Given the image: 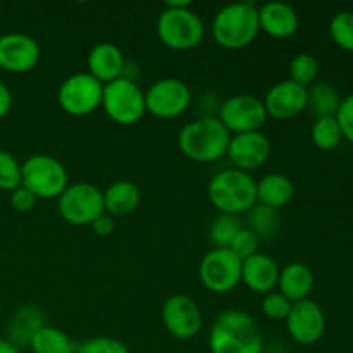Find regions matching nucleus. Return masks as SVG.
I'll list each match as a JSON object with an SVG mask.
<instances>
[{"label":"nucleus","instance_id":"obj_1","mask_svg":"<svg viewBox=\"0 0 353 353\" xmlns=\"http://www.w3.org/2000/svg\"><path fill=\"white\" fill-rule=\"evenodd\" d=\"M210 353H262L264 336L257 321L243 310H224L209 333Z\"/></svg>","mask_w":353,"mask_h":353},{"label":"nucleus","instance_id":"obj_2","mask_svg":"<svg viewBox=\"0 0 353 353\" xmlns=\"http://www.w3.org/2000/svg\"><path fill=\"white\" fill-rule=\"evenodd\" d=\"M231 133L216 116H202L181 128L178 147L193 162H216L226 157Z\"/></svg>","mask_w":353,"mask_h":353},{"label":"nucleus","instance_id":"obj_3","mask_svg":"<svg viewBox=\"0 0 353 353\" xmlns=\"http://www.w3.org/2000/svg\"><path fill=\"white\" fill-rule=\"evenodd\" d=\"M212 38L221 48L241 50L257 40L261 33L259 7L252 2H234L224 6L214 16Z\"/></svg>","mask_w":353,"mask_h":353},{"label":"nucleus","instance_id":"obj_4","mask_svg":"<svg viewBox=\"0 0 353 353\" xmlns=\"http://www.w3.org/2000/svg\"><path fill=\"white\" fill-rule=\"evenodd\" d=\"M207 193L214 209L240 217L257 203V181L250 172L224 169L210 179Z\"/></svg>","mask_w":353,"mask_h":353},{"label":"nucleus","instance_id":"obj_5","mask_svg":"<svg viewBox=\"0 0 353 353\" xmlns=\"http://www.w3.org/2000/svg\"><path fill=\"white\" fill-rule=\"evenodd\" d=\"M155 31L162 45L176 52L193 50L205 38V24L199 14L192 10V7L186 9L164 7L157 19Z\"/></svg>","mask_w":353,"mask_h":353},{"label":"nucleus","instance_id":"obj_6","mask_svg":"<svg viewBox=\"0 0 353 353\" xmlns=\"http://www.w3.org/2000/svg\"><path fill=\"white\" fill-rule=\"evenodd\" d=\"M21 186L38 200L59 199L69 186L68 169L52 155L34 154L21 164Z\"/></svg>","mask_w":353,"mask_h":353},{"label":"nucleus","instance_id":"obj_7","mask_svg":"<svg viewBox=\"0 0 353 353\" xmlns=\"http://www.w3.org/2000/svg\"><path fill=\"white\" fill-rule=\"evenodd\" d=\"M102 109L112 123L121 126H133L147 114L145 92L137 81L119 78L103 85Z\"/></svg>","mask_w":353,"mask_h":353},{"label":"nucleus","instance_id":"obj_8","mask_svg":"<svg viewBox=\"0 0 353 353\" xmlns=\"http://www.w3.org/2000/svg\"><path fill=\"white\" fill-rule=\"evenodd\" d=\"M57 210L62 221L71 226H92L105 212L103 192L92 183H72L57 199Z\"/></svg>","mask_w":353,"mask_h":353},{"label":"nucleus","instance_id":"obj_9","mask_svg":"<svg viewBox=\"0 0 353 353\" xmlns=\"http://www.w3.org/2000/svg\"><path fill=\"white\" fill-rule=\"evenodd\" d=\"M103 85L88 72H76L68 76L57 90L59 107L65 114L85 117L102 107Z\"/></svg>","mask_w":353,"mask_h":353},{"label":"nucleus","instance_id":"obj_10","mask_svg":"<svg viewBox=\"0 0 353 353\" xmlns=\"http://www.w3.org/2000/svg\"><path fill=\"white\" fill-rule=\"evenodd\" d=\"M241 262L230 248H212L200 261V283L217 295L233 292L241 283Z\"/></svg>","mask_w":353,"mask_h":353},{"label":"nucleus","instance_id":"obj_11","mask_svg":"<svg viewBox=\"0 0 353 353\" xmlns=\"http://www.w3.org/2000/svg\"><path fill=\"white\" fill-rule=\"evenodd\" d=\"M192 90L178 78H162L145 92L147 112L157 119H176L192 105Z\"/></svg>","mask_w":353,"mask_h":353},{"label":"nucleus","instance_id":"obj_12","mask_svg":"<svg viewBox=\"0 0 353 353\" xmlns=\"http://www.w3.org/2000/svg\"><path fill=\"white\" fill-rule=\"evenodd\" d=\"M217 119L233 134L261 131L269 119L264 102L259 97L240 93L224 100L217 110Z\"/></svg>","mask_w":353,"mask_h":353},{"label":"nucleus","instance_id":"obj_13","mask_svg":"<svg viewBox=\"0 0 353 353\" xmlns=\"http://www.w3.org/2000/svg\"><path fill=\"white\" fill-rule=\"evenodd\" d=\"M161 317L165 331L176 340H192L202 331V310L188 295L169 296L162 305Z\"/></svg>","mask_w":353,"mask_h":353},{"label":"nucleus","instance_id":"obj_14","mask_svg":"<svg viewBox=\"0 0 353 353\" xmlns=\"http://www.w3.org/2000/svg\"><path fill=\"white\" fill-rule=\"evenodd\" d=\"M40 45L24 33H6L0 37V69L10 74H26L40 62Z\"/></svg>","mask_w":353,"mask_h":353},{"label":"nucleus","instance_id":"obj_15","mask_svg":"<svg viewBox=\"0 0 353 353\" xmlns=\"http://www.w3.org/2000/svg\"><path fill=\"white\" fill-rule=\"evenodd\" d=\"M272 145L262 131L233 134L228 147L226 157L234 169L243 172L262 168L271 157Z\"/></svg>","mask_w":353,"mask_h":353},{"label":"nucleus","instance_id":"obj_16","mask_svg":"<svg viewBox=\"0 0 353 353\" xmlns=\"http://www.w3.org/2000/svg\"><path fill=\"white\" fill-rule=\"evenodd\" d=\"M285 323L293 341L303 347L317 343L326 331V317L323 309L309 299L293 303Z\"/></svg>","mask_w":353,"mask_h":353},{"label":"nucleus","instance_id":"obj_17","mask_svg":"<svg viewBox=\"0 0 353 353\" xmlns=\"http://www.w3.org/2000/svg\"><path fill=\"white\" fill-rule=\"evenodd\" d=\"M264 107L268 117L278 121L293 119L307 110L309 103V88L296 85V83L285 79L268 90L264 97Z\"/></svg>","mask_w":353,"mask_h":353},{"label":"nucleus","instance_id":"obj_18","mask_svg":"<svg viewBox=\"0 0 353 353\" xmlns=\"http://www.w3.org/2000/svg\"><path fill=\"white\" fill-rule=\"evenodd\" d=\"M279 265L271 255L257 252L241 262V283L250 292L268 295L278 288Z\"/></svg>","mask_w":353,"mask_h":353},{"label":"nucleus","instance_id":"obj_19","mask_svg":"<svg viewBox=\"0 0 353 353\" xmlns=\"http://www.w3.org/2000/svg\"><path fill=\"white\" fill-rule=\"evenodd\" d=\"M86 68H88L86 71L88 74H92L102 85H107V83L123 78L126 59H124L123 50L116 43L100 41L90 50L88 57H86Z\"/></svg>","mask_w":353,"mask_h":353},{"label":"nucleus","instance_id":"obj_20","mask_svg":"<svg viewBox=\"0 0 353 353\" xmlns=\"http://www.w3.org/2000/svg\"><path fill=\"white\" fill-rule=\"evenodd\" d=\"M259 24L268 37L286 40L299 31L300 17L290 3L268 2L259 7Z\"/></svg>","mask_w":353,"mask_h":353},{"label":"nucleus","instance_id":"obj_21","mask_svg":"<svg viewBox=\"0 0 353 353\" xmlns=\"http://www.w3.org/2000/svg\"><path fill=\"white\" fill-rule=\"evenodd\" d=\"M314 272L302 262H292L279 271L278 292L285 295L292 303L309 299L314 290Z\"/></svg>","mask_w":353,"mask_h":353},{"label":"nucleus","instance_id":"obj_22","mask_svg":"<svg viewBox=\"0 0 353 353\" xmlns=\"http://www.w3.org/2000/svg\"><path fill=\"white\" fill-rule=\"evenodd\" d=\"M141 200L140 188L133 181L119 179L103 190V210L110 217H124L138 209Z\"/></svg>","mask_w":353,"mask_h":353},{"label":"nucleus","instance_id":"obj_23","mask_svg":"<svg viewBox=\"0 0 353 353\" xmlns=\"http://www.w3.org/2000/svg\"><path fill=\"white\" fill-rule=\"evenodd\" d=\"M45 326V314L40 307L37 305H23L14 312L12 319H10L9 327H7V340L14 345L16 348L28 347L31 338L34 336L40 327Z\"/></svg>","mask_w":353,"mask_h":353},{"label":"nucleus","instance_id":"obj_24","mask_svg":"<svg viewBox=\"0 0 353 353\" xmlns=\"http://www.w3.org/2000/svg\"><path fill=\"white\" fill-rule=\"evenodd\" d=\"M295 195L292 179L281 172H271L257 181V203L279 210L288 205Z\"/></svg>","mask_w":353,"mask_h":353},{"label":"nucleus","instance_id":"obj_25","mask_svg":"<svg viewBox=\"0 0 353 353\" xmlns=\"http://www.w3.org/2000/svg\"><path fill=\"white\" fill-rule=\"evenodd\" d=\"M30 350L33 353H76L78 343L72 340L65 331L59 330L55 326L45 324L43 327L34 333L30 341Z\"/></svg>","mask_w":353,"mask_h":353},{"label":"nucleus","instance_id":"obj_26","mask_svg":"<svg viewBox=\"0 0 353 353\" xmlns=\"http://www.w3.org/2000/svg\"><path fill=\"white\" fill-rule=\"evenodd\" d=\"M340 95L336 90L327 83H314L309 88V103L307 109L316 116V119L321 117H334L338 109H340Z\"/></svg>","mask_w":353,"mask_h":353},{"label":"nucleus","instance_id":"obj_27","mask_svg":"<svg viewBox=\"0 0 353 353\" xmlns=\"http://www.w3.org/2000/svg\"><path fill=\"white\" fill-rule=\"evenodd\" d=\"M248 230L254 231L259 240H272L279 233V210L271 209V207L255 203L248 210Z\"/></svg>","mask_w":353,"mask_h":353},{"label":"nucleus","instance_id":"obj_28","mask_svg":"<svg viewBox=\"0 0 353 353\" xmlns=\"http://www.w3.org/2000/svg\"><path fill=\"white\" fill-rule=\"evenodd\" d=\"M310 138H312V143L319 150L330 152L334 150L341 143L343 133H341L340 124H338L334 117H321V119H316V123L312 124Z\"/></svg>","mask_w":353,"mask_h":353},{"label":"nucleus","instance_id":"obj_29","mask_svg":"<svg viewBox=\"0 0 353 353\" xmlns=\"http://www.w3.org/2000/svg\"><path fill=\"white\" fill-rule=\"evenodd\" d=\"M243 223L238 216L230 214H221L219 217L212 221L209 230L210 241L216 248H230L236 234L243 230Z\"/></svg>","mask_w":353,"mask_h":353},{"label":"nucleus","instance_id":"obj_30","mask_svg":"<svg viewBox=\"0 0 353 353\" xmlns=\"http://www.w3.org/2000/svg\"><path fill=\"white\" fill-rule=\"evenodd\" d=\"M319 74V62L310 54H299L290 62V81L309 88L316 83Z\"/></svg>","mask_w":353,"mask_h":353},{"label":"nucleus","instance_id":"obj_31","mask_svg":"<svg viewBox=\"0 0 353 353\" xmlns=\"http://www.w3.org/2000/svg\"><path fill=\"white\" fill-rule=\"evenodd\" d=\"M330 34L334 43L347 52H353V12H338L330 23Z\"/></svg>","mask_w":353,"mask_h":353},{"label":"nucleus","instance_id":"obj_32","mask_svg":"<svg viewBox=\"0 0 353 353\" xmlns=\"http://www.w3.org/2000/svg\"><path fill=\"white\" fill-rule=\"evenodd\" d=\"M21 186V164L10 152L0 150V190L12 192Z\"/></svg>","mask_w":353,"mask_h":353},{"label":"nucleus","instance_id":"obj_33","mask_svg":"<svg viewBox=\"0 0 353 353\" xmlns=\"http://www.w3.org/2000/svg\"><path fill=\"white\" fill-rule=\"evenodd\" d=\"M292 305L293 303L285 295H281L279 292H271L264 295V300H262V314L269 321L281 323V321H286Z\"/></svg>","mask_w":353,"mask_h":353},{"label":"nucleus","instance_id":"obj_34","mask_svg":"<svg viewBox=\"0 0 353 353\" xmlns=\"http://www.w3.org/2000/svg\"><path fill=\"white\" fill-rule=\"evenodd\" d=\"M76 353H130V348L112 336H95L78 345Z\"/></svg>","mask_w":353,"mask_h":353},{"label":"nucleus","instance_id":"obj_35","mask_svg":"<svg viewBox=\"0 0 353 353\" xmlns=\"http://www.w3.org/2000/svg\"><path fill=\"white\" fill-rule=\"evenodd\" d=\"M259 243H261V240H259L257 234L245 226L243 230L236 234V238H234L233 243H231L230 250L233 252L238 259L245 261V259H248V257H252V255L257 254Z\"/></svg>","mask_w":353,"mask_h":353},{"label":"nucleus","instance_id":"obj_36","mask_svg":"<svg viewBox=\"0 0 353 353\" xmlns=\"http://www.w3.org/2000/svg\"><path fill=\"white\" fill-rule=\"evenodd\" d=\"M334 119L340 124V130L343 133V138H347L350 143H353V95L341 100L340 109H338Z\"/></svg>","mask_w":353,"mask_h":353},{"label":"nucleus","instance_id":"obj_37","mask_svg":"<svg viewBox=\"0 0 353 353\" xmlns=\"http://www.w3.org/2000/svg\"><path fill=\"white\" fill-rule=\"evenodd\" d=\"M9 200L12 209L17 210V212H30V210L34 209V205L38 202L37 196L30 190L24 188V186H17L16 190H12Z\"/></svg>","mask_w":353,"mask_h":353},{"label":"nucleus","instance_id":"obj_38","mask_svg":"<svg viewBox=\"0 0 353 353\" xmlns=\"http://www.w3.org/2000/svg\"><path fill=\"white\" fill-rule=\"evenodd\" d=\"M92 230L93 233L97 234V236H110V234L114 233V230H116V223H114V217H110L109 214L103 212L102 216L97 217L95 221L92 223Z\"/></svg>","mask_w":353,"mask_h":353},{"label":"nucleus","instance_id":"obj_39","mask_svg":"<svg viewBox=\"0 0 353 353\" xmlns=\"http://www.w3.org/2000/svg\"><path fill=\"white\" fill-rule=\"evenodd\" d=\"M12 109V93H10L9 86L0 79V119L7 116Z\"/></svg>","mask_w":353,"mask_h":353},{"label":"nucleus","instance_id":"obj_40","mask_svg":"<svg viewBox=\"0 0 353 353\" xmlns=\"http://www.w3.org/2000/svg\"><path fill=\"white\" fill-rule=\"evenodd\" d=\"M164 7H171V9H186V7H192L190 0H168L164 3Z\"/></svg>","mask_w":353,"mask_h":353},{"label":"nucleus","instance_id":"obj_41","mask_svg":"<svg viewBox=\"0 0 353 353\" xmlns=\"http://www.w3.org/2000/svg\"><path fill=\"white\" fill-rule=\"evenodd\" d=\"M0 353H19V348L14 347L6 338H0Z\"/></svg>","mask_w":353,"mask_h":353},{"label":"nucleus","instance_id":"obj_42","mask_svg":"<svg viewBox=\"0 0 353 353\" xmlns=\"http://www.w3.org/2000/svg\"><path fill=\"white\" fill-rule=\"evenodd\" d=\"M0 317H2V309H0Z\"/></svg>","mask_w":353,"mask_h":353}]
</instances>
